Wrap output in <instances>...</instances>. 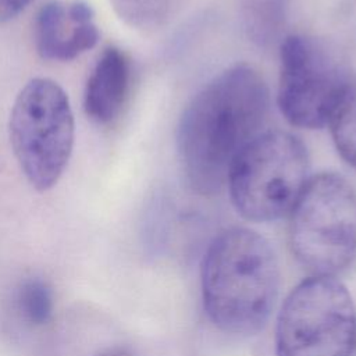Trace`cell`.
<instances>
[{
  "instance_id": "6da1fadb",
  "label": "cell",
  "mask_w": 356,
  "mask_h": 356,
  "mask_svg": "<svg viewBox=\"0 0 356 356\" xmlns=\"http://www.w3.org/2000/svg\"><path fill=\"white\" fill-rule=\"evenodd\" d=\"M268 108V88L246 64L222 71L192 97L179 118L177 146L193 191L220 192L234 160L261 132Z\"/></svg>"
},
{
  "instance_id": "7a4b0ae2",
  "label": "cell",
  "mask_w": 356,
  "mask_h": 356,
  "mask_svg": "<svg viewBox=\"0 0 356 356\" xmlns=\"http://www.w3.org/2000/svg\"><path fill=\"white\" fill-rule=\"evenodd\" d=\"M278 263L266 238L229 228L209 245L202 264L203 305L216 327L252 335L267 323L278 295Z\"/></svg>"
},
{
  "instance_id": "3957f363",
  "label": "cell",
  "mask_w": 356,
  "mask_h": 356,
  "mask_svg": "<svg viewBox=\"0 0 356 356\" xmlns=\"http://www.w3.org/2000/svg\"><path fill=\"white\" fill-rule=\"evenodd\" d=\"M289 220L296 260L314 275H334L356 256V192L334 172L310 177Z\"/></svg>"
},
{
  "instance_id": "277c9868",
  "label": "cell",
  "mask_w": 356,
  "mask_h": 356,
  "mask_svg": "<svg viewBox=\"0 0 356 356\" xmlns=\"http://www.w3.org/2000/svg\"><path fill=\"white\" fill-rule=\"evenodd\" d=\"M309 181V157L295 135L260 132L234 160L227 184L232 203L246 220L264 222L289 213Z\"/></svg>"
},
{
  "instance_id": "5b68a950",
  "label": "cell",
  "mask_w": 356,
  "mask_h": 356,
  "mask_svg": "<svg viewBox=\"0 0 356 356\" xmlns=\"http://www.w3.org/2000/svg\"><path fill=\"white\" fill-rule=\"evenodd\" d=\"M74 115L63 88L33 78L18 93L10 115V139L29 184L39 192L54 186L74 146Z\"/></svg>"
},
{
  "instance_id": "8992f818",
  "label": "cell",
  "mask_w": 356,
  "mask_h": 356,
  "mask_svg": "<svg viewBox=\"0 0 356 356\" xmlns=\"http://www.w3.org/2000/svg\"><path fill=\"white\" fill-rule=\"evenodd\" d=\"M356 342L352 298L332 275L300 282L277 320V356H350Z\"/></svg>"
},
{
  "instance_id": "52a82bcc",
  "label": "cell",
  "mask_w": 356,
  "mask_h": 356,
  "mask_svg": "<svg viewBox=\"0 0 356 356\" xmlns=\"http://www.w3.org/2000/svg\"><path fill=\"white\" fill-rule=\"evenodd\" d=\"M277 103L289 124L317 129L330 124L350 85L342 65L314 38L291 35L280 51Z\"/></svg>"
},
{
  "instance_id": "ba28073f",
  "label": "cell",
  "mask_w": 356,
  "mask_h": 356,
  "mask_svg": "<svg viewBox=\"0 0 356 356\" xmlns=\"http://www.w3.org/2000/svg\"><path fill=\"white\" fill-rule=\"evenodd\" d=\"M99 36L95 22H72L67 14V6L61 3H47L36 15L35 44L44 60H74L95 47Z\"/></svg>"
},
{
  "instance_id": "9c48e42d",
  "label": "cell",
  "mask_w": 356,
  "mask_h": 356,
  "mask_svg": "<svg viewBox=\"0 0 356 356\" xmlns=\"http://www.w3.org/2000/svg\"><path fill=\"white\" fill-rule=\"evenodd\" d=\"M129 83V63L117 47H107L96 61L88 79L83 108L93 121H113L124 102Z\"/></svg>"
},
{
  "instance_id": "30bf717a",
  "label": "cell",
  "mask_w": 356,
  "mask_h": 356,
  "mask_svg": "<svg viewBox=\"0 0 356 356\" xmlns=\"http://www.w3.org/2000/svg\"><path fill=\"white\" fill-rule=\"evenodd\" d=\"M328 125L338 153L356 168V83L349 85Z\"/></svg>"
},
{
  "instance_id": "8fae6325",
  "label": "cell",
  "mask_w": 356,
  "mask_h": 356,
  "mask_svg": "<svg viewBox=\"0 0 356 356\" xmlns=\"http://www.w3.org/2000/svg\"><path fill=\"white\" fill-rule=\"evenodd\" d=\"M19 306L24 316L33 324H46L53 313V296L46 282L33 278L19 289Z\"/></svg>"
},
{
  "instance_id": "7c38bea8",
  "label": "cell",
  "mask_w": 356,
  "mask_h": 356,
  "mask_svg": "<svg viewBox=\"0 0 356 356\" xmlns=\"http://www.w3.org/2000/svg\"><path fill=\"white\" fill-rule=\"evenodd\" d=\"M67 14L75 24H85L93 21V10L85 1H74L67 6Z\"/></svg>"
},
{
  "instance_id": "4fadbf2b",
  "label": "cell",
  "mask_w": 356,
  "mask_h": 356,
  "mask_svg": "<svg viewBox=\"0 0 356 356\" xmlns=\"http://www.w3.org/2000/svg\"><path fill=\"white\" fill-rule=\"evenodd\" d=\"M32 0H0V22L17 17Z\"/></svg>"
}]
</instances>
